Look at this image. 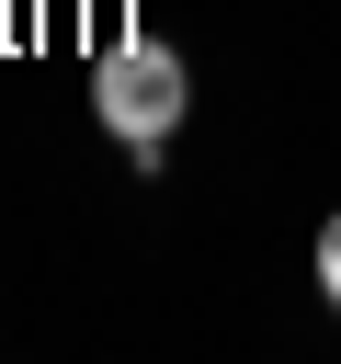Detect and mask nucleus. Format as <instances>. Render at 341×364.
Returning a JSON list of instances; mask_svg holds the SVG:
<instances>
[{"mask_svg":"<svg viewBox=\"0 0 341 364\" xmlns=\"http://www.w3.org/2000/svg\"><path fill=\"white\" fill-rule=\"evenodd\" d=\"M182 102H193L182 46H159V34H114V46H102V68H91V114H102L125 148L170 136V125H182Z\"/></svg>","mask_w":341,"mask_h":364,"instance_id":"obj_1","label":"nucleus"},{"mask_svg":"<svg viewBox=\"0 0 341 364\" xmlns=\"http://www.w3.org/2000/svg\"><path fill=\"white\" fill-rule=\"evenodd\" d=\"M318 296H330V307H341V216H330V228H318Z\"/></svg>","mask_w":341,"mask_h":364,"instance_id":"obj_2","label":"nucleus"}]
</instances>
